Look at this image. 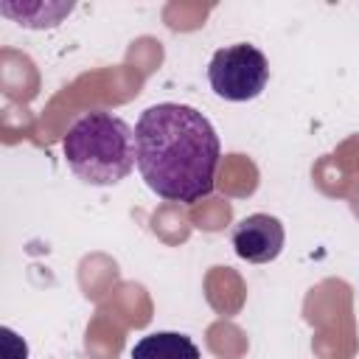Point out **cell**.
<instances>
[{"label":"cell","mask_w":359,"mask_h":359,"mask_svg":"<svg viewBox=\"0 0 359 359\" xmlns=\"http://www.w3.org/2000/svg\"><path fill=\"white\" fill-rule=\"evenodd\" d=\"M208 81H210V90L224 101H233V104L252 101L264 93L269 81V62L250 42L224 45L210 56Z\"/></svg>","instance_id":"3957f363"},{"label":"cell","mask_w":359,"mask_h":359,"mask_svg":"<svg viewBox=\"0 0 359 359\" xmlns=\"http://www.w3.org/2000/svg\"><path fill=\"white\" fill-rule=\"evenodd\" d=\"M3 337H6V359H28V345L11 328H3Z\"/></svg>","instance_id":"52a82bcc"},{"label":"cell","mask_w":359,"mask_h":359,"mask_svg":"<svg viewBox=\"0 0 359 359\" xmlns=\"http://www.w3.org/2000/svg\"><path fill=\"white\" fill-rule=\"evenodd\" d=\"M129 359H202L191 337L180 331H154L135 342Z\"/></svg>","instance_id":"5b68a950"},{"label":"cell","mask_w":359,"mask_h":359,"mask_svg":"<svg viewBox=\"0 0 359 359\" xmlns=\"http://www.w3.org/2000/svg\"><path fill=\"white\" fill-rule=\"evenodd\" d=\"M230 241L238 258L250 264H269L280 255L286 244V230L278 216L269 213H250L238 219L230 230Z\"/></svg>","instance_id":"277c9868"},{"label":"cell","mask_w":359,"mask_h":359,"mask_svg":"<svg viewBox=\"0 0 359 359\" xmlns=\"http://www.w3.org/2000/svg\"><path fill=\"white\" fill-rule=\"evenodd\" d=\"M62 151L84 185H118L135 168V129L112 112L93 109L67 126Z\"/></svg>","instance_id":"7a4b0ae2"},{"label":"cell","mask_w":359,"mask_h":359,"mask_svg":"<svg viewBox=\"0 0 359 359\" xmlns=\"http://www.w3.org/2000/svg\"><path fill=\"white\" fill-rule=\"evenodd\" d=\"M222 143L213 123L188 104L163 101L135 123V165L165 202L194 205L213 194Z\"/></svg>","instance_id":"6da1fadb"},{"label":"cell","mask_w":359,"mask_h":359,"mask_svg":"<svg viewBox=\"0 0 359 359\" xmlns=\"http://www.w3.org/2000/svg\"><path fill=\"white\" fill-rule=\"evenodd\" d=\"M0 11L11 20H17L22 28H56L62 22V17H67L73 11V3H22L20 11H14L11 6H0Z\"/></svg>","instance_id":"8992f818"}]
</instances>
